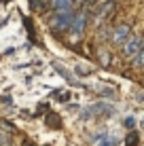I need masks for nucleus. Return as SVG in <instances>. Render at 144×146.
I'll use <instances>...</instances> for the list:
<instances>
[{
    "mask_svg": "<svg viewBox=\"0 0 144 146\" xmlns=\"http://www.w3.org/2000/svg\"><path fill=\"white\" fill-rule=\"evenodd\" d=\"M133 66H144V38H142V44H140V49H138V53H136V57H133Z\"/></svg>",
    "mask_w": 144,
    "mask_h": 146,
    "instance_id": "obj_7",
    "label": "nucleus"
},
{
    "mask_svg": "<svg viewBox=\"0 0 144 146\" xmlns=\"http://www.w3.org/2000/svg\"><path fill=\"white\" fill-rule=\"evenodd\" d=\"M142 123H144V119H142Z\"/></svg>",
    "mask_w": 144,
    "mask_h": 146,
    "instance_id": "obj_11",
    "label": "nucleus"
},
{
    "mask_svg": "<svg viewBox=\"0 0 144 146\" xmlns=\"http://www.w3.org/2000/svg\"><path fill=\"white\" fill-rule=\"evenodd\" d=\"M74 0H51L53 11H66V9H72Z\"/></svg>",
    "mask_w": 144,
    "mask_h": 146,
    "instance_id": "obj_6",
    "label": "nucleus"
},
{
    "mask_svg": "<svg viewBox=\"0 0 144 146\" xmlns=\"http://www.w3.org/2000/svg\"><path fill=\"white\" fill-rule=\"evenodd\" d=\"M93 2H96V0H85V7H91Z\"/></svg>",
    "mask_w": 144,
    "mask_h": 146,
    "instance_id": "obj_10",
    "label": "nucleus"
},
{
    "mask_svg": "<svg viewBox=\"0 0 144 146\" xmlns=\"http://www.w3.org/2000/svg\"><path fill=\"white\" fill-rule=\"evenodd\" d=\"M53 68H55V70H57V72H59V74H62V76H64V78H66V80H70V83H74V76H72V74H70V72H68V70H66V68H62V66H59V64H55V66H53Z\"/></svg>",
    "mask_w": 144,
    "mask_h": 146,
    "instance_id": "obj_9",
    "label": "nucleus"
},
{
    "mask_svg": "<svg viewBox=\"0 0 144 146\" xmlns=\"http://www.w3.org/2000/svg\"><path fill=\"white\" fill-rule=\"evenodd\" d=\"M140 44H142V38H138V36H129L125 40V44H123V53L127 55V57H136V53H138V49H140Z\"/></svg>",
    "mask_w": 144,
    "mask_h": 146,
    "instance_id": "obj_4",
    "label": "nucleus"
},
{
    "mask_svg": "<svg viewBox=\"0 0 144 146\" xmlns=\"http://www.w3.org/2000/svg\"><path fill=\"white\" fill-rule=\"evenodd\" d=\"M98 55H100L102 66H110V53H108L106 49H100V51H98Z\"/></svg>",
    "mask_w": 144,
    "mask_h": 146,
    "instance_id": "obj_8",
    "label": "nucleus"
},
{
    "mask_svg": "<svg viewBox=\"0 0 144 146\" xmlns=\"http://www.w3.org/2000/svg\"><path fill=\"white\" fill-rule=\"evenodd\" d=\"M112 9H115V0H110V2L102 4V9L98 11V23H102V17L106 19V17H108V13H112Z\"/></svg>",
    "mask_w": 144,
    "mask_h": 146,
    "instance_id": "obj_5",
    "label": "nucleus"
},
{
    "mask_svg": "<svg viewBox=\"0 0 144 146\" xmlns=\"http://www.w3.org/2000/svg\"><path fill=\"white\" fill-rule=\"evenodd\" d=\"M85 26H87V11L83 9V11H78L76 15H74V19L70 23V30H72L74 36H81L83 30H85Z\"/></svg>",
    "mask_w": 144,
    "mask_h": 146,
    "instance_id": "obj_3",
    "label": "nucleus"
},
{
    "mask_svg": "<svg viewBox=\"0 0 144 146\" xmlns=\"http://www.w3.org/2000/svg\"><path fill=\"white\" fill-rule=\"evenodd\" d=\"M72 19H74V11L72 9H66V11H55V15L49 19V23H51V30H57L59 32V30L70 28Z\"/></svg>",
    "mask_w": 144,
    "mask_h": 146,
    "instance_id": "obj_1",
    "label": "nucleus"
},
{
    "mask_svg": "<svg viewBox=\"0 0 144 146\" xmlns=\"http://www.w3.org/2000/svg\"><path fill=\"white\" fill-rule=\"evenodd\" d=\"M131 36V28L127 26V23H121V26H117L115 30H112V36H110V40L117 44V47H123L125 44V40Z\"/></svg>",
    "mask_w": 144,
    "mask_h": 146,
    "instance_id": "obj_2",
    "label": "nucleus"
}]
</instances>
